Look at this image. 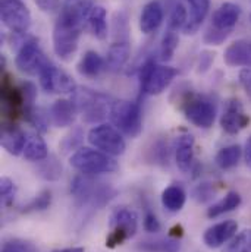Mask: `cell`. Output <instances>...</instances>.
Here are the masks:
<instances>
[{
    "label": "cell",
    "mask_w": 251,
    "mask_h": 252,
    "mask_svg": "<svg viewBox=\"0 0 251 252\" xmlns=\"http://www.w3.org/2000/svg\"><path fill=\"white\" fill-rule=\"evenodd\" d=\"M93 7L90 0H69L63 6L53 28V50L63 62H69L76 53L81 31L88 24Z\"/></svg>",
    "instance_id": "obj_1"
},
{
    "label": "cell",
    "mask_w": 251,
    "mask_h": 252,
    "mask_svg": "<svg viewBox=\"0 0 251 252\" xmlns=\"http://www.w3.org/2000/svg\"><path fill=\"white\" fill-rule=\"evenodd\" d=\"M178 70L172 66L157 64L153 59H145L138 67L140 91L145 95L162 94L175 79Z\"/></svg>",
    "instance_id": "obj_2"
},
{
    "label": "cell",
    "mask_w": 251,
    "mask_h": 252,
    "mask_svg": "<svg viewBox=\"0 0 251 252\" xmlns=\"http://www.w3.org/2000/svg\"><path fill=\"white\" fill-rule=\"evenodd\" d=\"M71 166L81 172L82 175H90V176H96V175H105V173H113L118 170V161L100 151V150H94V148H78L69 158Z\"/></svg>",
    "instance_id": "obj_3"
},
{
    "label": "cell",
    "mask_w": 251,
    "mask_h": 252,
    "mask_svg": "<svg viewBox=\"0 0 251 252\" xmlns=\"http://www.w3.org/2000/svg\"><path fill=\"white\" fill-rule=\"evenodd\" d=\"M72 100L75 101L78 112L82 115V119L87 124H96L110 116V110L115 103L109 95L88 88H78Z\"/></svg>",
    "instance_id": "obj_4"
},
{
    "label": "cell",
    "mask_w": 251,
    "mask_h": 252,
    "mask_svg": "<svg viewBox=\"0 0 251 252\" xmlns=\"http://www.w3.org/2000/svg\"><path fill=\"white\" fill-rule=\"evenodd\" d=\"M138 230V214L129 207H118L109 219V235L106 238L108 248H116L128 239L134 238Z\"/></svg>",
    "instance_id": "obj_5"
},
{
    "label": "cell",
    "mask_w": 251,
    "mask_h": 252,
    "mask_svg": "<svg viewBox=\"0 0 251 252\" xmlns=\"http://www.w3.org/2000/svg\"><path fill=\"white\" fill-rule=\"evenodd\" d=\"M110 121L113 126L126 136L137 138L143 130V113L141 106L135 101L118 100L110 110Z\"/></svg>",
    "instance_id": "obj_6"
},
{
    "label": "cell",
    "mask_w": 251,
    "mask_h": 252,
    "mask_svg": "<svg viewBox=\"0 0 251 252\" xmlns=\"http://www.w3.org/2000/svg\"><path fill=\"white\" fill-rule=\"evenodd\" d=\"M71 193L79 204L103 207L112 198L113 190L105 184H97L90 175H81L71 182Z\"/></svg>",
    "instance_id": "obj_7"
},
{
    "label": "cell",
    "mask_w": 251,
    "mask_h": 252,
    "mask_svg": "<svg viewBox=\"0 0 251 252\" xmlns=\"http://www.w3.org/2000/svg\"><path fill=\"white\" fill-rule=\"evenodd\" d=\"M87 139L94 148L112 157L122 156L126 150V142L122 133L115 126L108 125V124H102V125L91 127L88 130Z\"/></svg>",
    "instance_id": "obj_8"
},
{
    "label": "cell",
    "mask_w": 251,
    "mask_h": 252,
    "mask_svg": "<svg viewBox=\"0 0 251 252\" xmlns=\"http://www.w3.org/2000/svg\"><path fill=\"white\" fill-rule=\"evenodd\" d=\"M184 115L189 124L197 127L209 129L216 119V106L207 97L198 94H187L182 104Z\"/></svg>",
    "instance_id": "obj_9"
},
{
    "label": "cell",
    "mask_w": 251,
    "mask_h": 252,
    "mask_svg": "<svg viewBox=\"0 0 251 252\" xmlns=\"http://www.w3.org/2000/svg\"><path fill=\"white\" fill-rule=\"evenodd\" d=\"M0 16L13 34H25L31 27V12L22 0H0Z\"/></svg>",
    "instance_id": "obj_10"
},
{
    "label": "cell",
    "mask_w": 251,
    "mask_h": 252,
    "mask_svg": "<svg viewBox=\"0 0 251 252\" xmlns=\"http://www.w3.org/2000/svg\"><path fill=\"white\" fill-rule=\"evenodd\" d=\"M40 85L46 93L50 94H75L78 90L72 76L61 70L58 66L49 62L38 73Z\"/></svg>",
    "instance_id": "obj_11"
},
{
    "label": "cell",
    "mask_w": 251,
    "mask_h": 252,
    "mask_svg": "<svg viewBox=\"0 0 251 252\" xmlns=\"http://www.w3.org/2000/svg\"><path fill=\"white\" fill-rule=\"evenodd\" d=\"M49 62L50 61L46 58V55L40 49L38 41L34 38L25 40L21 44L15 58L16 67L27 75H38L40 70Z\"/></svg>",
    "instance_id": "obj_12"
},
{
    "label": "cell",
    "mask_w": 251,
    "mask_h": 252,
    "mask_svg": "<svg viewBox=\"0 0 251 252\" xmlns=\"http://www.w3.org/2000/svg\"><path fill=\"white\" fill-rule=\"evenodd\" d=\"M249 124H250V118L246 115L241 101L235 100V98L229 100L223 110V115L220 118L222 129L229 135H237Z\"/></svg>",
    "instance_id": "obj_13"
},
{
    "label": "cell",
    "mask_w": 251,
    "mask_h": 252,
    "mask_svg": "<svg viewBox=\"0 0 251 252\" xmlns=\"http://www.w3.org/2000/svg\"><path fill=\"white\" fill-rule=\"evenodd\" d=\"M237 230H238V223L235 220H225L216 223L204 232L203 242L210 250L220 248L237 235Z\"/></svg>",
    "instance_id": "obj_14"
},
{
    "label": "cell",
    "mask_w": 251,
    "mask_h": 252,
    "mask_svg": "<svg viewBox=\"0 0 251 252\" xmlns=\"http://www.w3.org/2000/svg\"><path fill=\"white\" fill-rule=\"evenodd\" d=\"M28 141V135L13 122H3L0 144L1 147L12 156L24 154L25 145Z\"/></svg>",
    "instance_id": "obj_15"
},
{
    "label": "cell",
    "mask_w": 251,
    "mask_h": 252,
    "mask_svg": "<svg viewBox=\"0 0 251 252\" xmlns=\"http://www.w3.org/2000/svg\"><path fill=\"white\" fill-rule=\"evenodd\" d=\"M241 16V9L238 4L225 1L222 3L212 16V27L220 31H232Z\"/></svg>",
    "instance_id": "obj_16"
},
{
    "label": "cell",
    "mask_w": 251,
    "mask_h": 252,
    "mask_svg": "<svg viewBox=\"0 0 251 252\" xmlns=\"http://www.w3.org/2000/svg\"><path fill=\"white\" fill-rule=\"evenodd\" d=\"M194 138L191 133H182L175 142V160L182 173H189L194 166Z\"/></svg>",
    "instance_id": "obj_17"
},
{
    "label": "cell",
    "mask_w": 251,
    "mask_h": 252,
    "mask_svg": "<svg viewBox=\"0 0 251 252\" xmlns=\"http://www.w3.org/2000/svg\"><path fill=\"white\" fill-rule=\"evenodd\" d=\"M78 113L79 112L73 100L61 98L53 103L49 116H50L52 124L56 127H68L75 122Z\"/></svg>",
    "instance_id": "obj_18"
},
{
    "label": "cell",
    "mask_w": 251,
    "mask_h": 252,
    "mask_svg": "<svg viewBox=\"0 0 251 252\" xmlns=\"http://www.w3.org/2000/svg\"><path fill=\"white\" fill-rule=\"evenodd\" d=\"M163 22V7L160 4V1L157 0H151L148 1L141 12L140 16V30L143 34L148 35L153 34L159 30V27Z\"/></svg>",
    "instance_id": "obj_19"
},
{
    "label": "cell",
    "mask_w": 251,
    "mask_h": 252,
    "mask_svg": "<svg viewBox=\"0 0 251 252\" xmlns=\"http://www.w3.org/2000/svg\"><path fill=\"white\" fill-rule=\"evenodd\" d=\"M223 61L229 66H251V41L238 40L232 43L223 55Z\"/></svg>",
    "instance_id": "obj_20"
},
{
    "label": "cell",
    "mask_w": 251,
    "mask_h": 252,
    "mask_svg": "<svg viewBox=\"0 0 251 252\" xmlns=\"http://www.w3.org/2000/svg\"><path fill=\"white\" fill-rule=\"evenodd\" d=\"M189 4V18L187 25L184 27V34H195L198 28L201 27L203 21L206 19L209 9H210V0H187Z\"/></svg>",
    "instance_id": "obj_21"
},
{
    "label": "cell",
    "mask_w": 251,
    "mask_h": 252,
    "mask_svg": "<svg viewBox=\"0 0 251 252\" xmlns=\"http://www.w3.org/2000/svg\"><path fill=\"white\" fill-rule=\"evenodd\" d=\"M131 56V47L128 41H116L109 47L108 58H106V67L110 72H119L125 67L126 62Z\"/></svg>",
    "instance_id": "obj_22"
},
{
    "label": "cell",
    "mask_w": 251,
    "mask_h": 252,
    "mask_svg": "<svg viewBox=\"0 0 251 252\" xmlns=\"http://www.w3.org/2000/svg\"><path fill=\"white\" fill-rule=\"evenodd\" d=\"M106 67V61H103V58L94 52V50H88L84 53V56L81 58V62L78 64V72L82 76L87 78H94L97 76L103 69Z\"/></svg>",
    "instance_id": "obj_23"
},
{
    "label": "cell",
    "mask_w": 251,
    "mask_h": 252,
    "mask_svg": "<svg viewBox=\"0 0 251 252\" xmlns=\"http://www.w3.org/2000/svg\"><path fill=\"white\" fill-rule=\"evenodd\" d=\"M187 201V193L179 185H171L162 192V204L169 213H179Z\"/></svg>",
    "instance_id": "obj_24"
},
{
    "label": "cell",
    "mask_w": 251,
    "mask_h": 252,
    "mask_svg": "<svg viewBox=\"0 0 251 252\" xmlns=\"http://www.w3.org/2000/svg\"><path fill=\"white\" fill-rule=\"evenodd\" d=\"M24 158L28 161H43L49 157V148L40 135H28V141L24 150Z\"/></svg>",
    "instance_id": "obj_25"
},
{
    "label": "cell",
    "mask_w": 251,
    "mask_h": 252,
    "mask_svg": "<svg viewBox=\"0 0 251 252\" xmlns=\"http://www.w3.org/2000/svg\"><path fill=\"white\" fill-rule=\"evenodd\" d=\"M241 205V195L237 190H229L220 201L215 202L209 210H207V217L209 219H216L225 213L234 211Z\"/></svg>",
    "instance_id": "obj_26"
},
{
    "label": "cell",
    "mask_w": 251,
    "mask_h": 252,
    "mask_svg": "<svg viewBox=\"0 0 251 252\" xmlns=\"http://www.w3.org/2000/svg\"><path fill=\"white\" fill-rule=\"evenodd\" d=\"M88 27L97 40L108 38V12L102 6H94L88 16Z\"/></svg>",
    "instance_id": "obj_27"
},
{
    "label": "cell",
    "mask_w": 251,
    "mask_h": 252,
    "mask_svg": "<svg viewBox=\"0 0 251 252\" xmlns=\"http://www.w3.org/2000/svg\"><path fill=\"white\" fill-rule=\"evenodd\" d=\"M241 156H243L241 147L234 144V145H228V147H223L222 150H219V153L215 157V161L219 169L229 170L240 163Z\"/></svg>",
    "instance_id": "obj_28"
},
{
    "label": "cell",
    "mask_w": 251,
    "mask_h": 252,
    "mask_svg": "<svg viewBox=\"0 0 251 252\" xmlns=\"http://www.w3.org/2000/svg\"><path fill=\"white\" fill-rule=\"evenodd\" d=\"M37 173L44 181H58L62 176V164L56 157H47L46 160L40 161Z\"/></svg>",
    "instance_id": "obj_29"
},
{
    "label": "cell",
    "mask_w": 251,
    "mask_h": 252,
    "mask_svg": "<svg viewBox=\"0 0 251 252\" xmlns=\"http://www.w3.org/2000/svg\"><path fill=\"white\" fill-rule=\"evenodd\" d=\"M138 248L144 252H178L179 242L177 239H156L141 242Z\"/></svg>",
    "instance_id": "obj_30"
},
{
    "label": "cell",
    "mask_w": 251,
    "mask_h": 252,
    "mask_svg": "<svg viewBox=\"0 0 251 252\" xmlns=\"http://www.w3.org/2000/svg\"><path fill=\"white\" fill-rule=\"evenodd\" d=\"M24 119L34 126L40 133H44L49 129V116L41 109H36L34 106L24 112Z\"/></svg>",
    "instance_id": "obj_31"
},
{
    "label": "cell",
    "mask_w": 251,
    "mask_h": 252,
    "mask_svg": "<svg viewBox=\"0 0 251 252\" xmlns=\"http://www.w3.org/2000/svg\"><path fill=\"white\" fill-rule=\"evenodd\" d=\"M178 35L177 31L172 30H166L163 38H162V44H160V59L163 62H168L174 58L177 49H178Z\"/></svg>",
    "instance_id": "obj_32"
},
{
    "label": "cell",
    "mask_w": 251,
    "mask_h": 252,
    "mask_svg": "<svg viewBox=\"0 0 251 252\" xmlns=\"http://www.w3.org/2000/svg\"><path fill=\"white\" fill-rule=\"evenodd\" d=\"M222 252H251V229H244L235 235Z\"/></svg>",
    "instance_id": "obj_33"
},
{
    "label": "cell",
    "mask_w": 251,
    "mask_h": 252,
    "mask_svg": "<svg viewBox=\"0 0 251 252\" xmlns=\"http://www.w3.org/2000/svg\"><path fill=\"white\" fill-rule=\"evenodd\" d=\"M188 22V12L187 7L182 3H175L174 9L171 10V16H169V24L168 28L172 31H178V30H184V27Z\"/></svg>",
    "instance_id": "obj_34"
},
{
    "label": "cell",
    "mask_w": 251,
    "mask_h": 252,
    "mask_svg": "<svg viewBox=\"0 0 251 252\" xmlns=\"http://www.w3.org/2000/svg\"><path fill=\"white\" fill-rule=\"evenodd\" d=\"M52 204V192L50 190H43L40 192L30 204H27L24 207V211L28 213V211H44L50 207Z\"/></svg>",
    "instance_id": "obj_35"
},
{
    "label": "cell",
    "mask_w": 251,
    "mask_h": 252,
    "mask_svg": "<svg viewBox=\"0 0 251 252\" xmlns=\"http://www.w3.org/2000/svg\"><path fill=\"white\" fill-rule=\"evenodd\" d=\"M16 195V187L13 184V181L10 178H1L0 181V196H1V202L6 207H10L13 199Z\"/></svg>",
    "instance_id": "obj_36"
},
{
    "label": "cell",
    "mask_w": 251,
    "mask_h": 252,
    "mask_svg": "<svg viewBox=\"0 0 251 252\" xmlns=\"http://www.w3.org/2000/svg\"><path fill=\"white\" fill-rule=\"evenodd\" d=\"M215 195V189H213V185L212 184H200L198 187H195L194 190H192V196L197 202H207L213 198Z\"/></svg>",
    "instance_id": "obj_37"
},
{
    "label": "cell",
    "mask_w": 251,
    "mask_h": 252,
    "mask_svg": "<svg viewBox=\"0 0 251 252\" xmlns=\"http://www.w3.org/2000/svg\"><path fill=\"white\" fill-rule=\"evenodd\" d=\"M1 252H34V248L28 242L13 239V241H6L3 244Z\"/></svg>",
    "instance_id": "obj_38"
},
{
    "label": "cell",
    "mask_w": 251,
    "mask_h": 252,
    "mask_svg": "<svg viewBox=\"0 0 251 252\" xmlns=\"http://www.w3.org/2000/svg\"><path fill=\"white\" fill-rule=\"evenodd\" d=\"M229 34H231L229 31H220V30H216V28L212 27V28L206 32L204 41H206L207 44H212V46H219V44H222V43L228 38Z\"/></svg>",
    "instance_id": "obj_39"
},
{
    "label": "cell",
    "mask_w": 251,
    "mask_h": 252,
    "mask_svg": "<svg viewBox=\"0 0 251 252\" xmlns=\"http://www.w3.org/2000/svg\"><path fill=\"white\" fill-rule=\"evenodd\" d=\"M143 224H144V229L147 232H150V233H157L162 229V224H160L157 216L153 211H147L145 213L144 220H143Z\"/></svg>",
    "instance_id": "obj_40"
},
{
    "label": "cell",
    "mask_w": 251,
    "mask_h": 252,
    "mask_svg": "<svg viewBox=\"0 0 251 252\" xmlns=\"http://www.w3.org/2000/svg\"><path fill=\"white\" fill-rule=\"evenodd\" d=\"M34 1L38 6V9L46 12V13L58 12L61 7V0H34Z\"/></svg>",
    "instance_id": "obj_41"
},
{
    "label": "cell",
    "mask_w": 251,
    "mask_h": 252,
    "mask_svg": "<svg viewBox=\"0 0 251 252\" xmlns=\"http://www.w3.org/2000/svg\"><path fill=\"white\" fill-rule=\"evenodd\" d=\"M240 84L244 88V91L251 97V69H243L240 72Z\"/></svg>",
    "instance_id": "obj_42"
},
{
    "label": "cell",
    "mask_w": 251,
    "mask_h": 252,
    "mask_svg": "<svg viewBox=\"0 0 251 252\" xmlns=\"http://www.w3.org/2000/svg\"><path fill=\"white\" fill-rule=\"evenodd\" d=\"M213 61H215V55H213V53H210V52H203V53L200 55V61H198V70H200V72H206V70L210 67V64H212Z\"/></svg>",
    "instance_id": "obj_43"
},
{
    "label": "cell",
    "mask_w": 251,
    "mask_h": 252,
    "mask_svg": "<svg viewBox=\"0 0 251 252\" xmlns=\"http://www.w3.org/2000/svg\"><path fill=\"white\" fill-rule=\"evenodd\" d=\"M244 157H246V163H247V166L251 167V136L247 139V142H246Z\"/></svg>",
    "instance_id": "obj_44"
},
{
    "label": "cell",
    "mask_w": 251,
    "mask_h": 252,
    "mask_svg": "<svg viewBox=\"0 0 251 252\" xmlns=\"http://www.w3.org/2000/svg\"><path fill=\"white\" fill-rule=\"evenodd\" d=\"M52 252H85L82 247H72V248H62V250H55Z\"/></svg>",
    "instance_id": "obj_45"
}]
</instances>
